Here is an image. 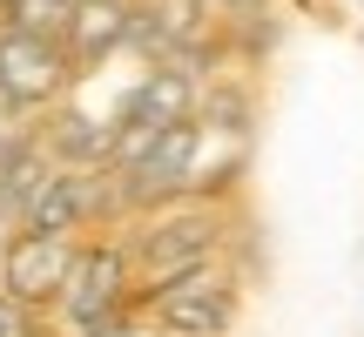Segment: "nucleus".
<instances>
[{
	"label": "nucleus",
	"instance_id": "2eb2a0df",
	"mask_svg": "<svg viewBox=\"0 0 364 337\" xmlns=\"http://www.w3.org/2000/svg\"><path fill=\"white\" fill-rule=\"evenodd\" d=\"M81 337H156V331H149V324H122V317H115V324H95V331H81Z\"/></svg>",
	"mask_w": 364,
	"mask_h": 337
},
{
	"label": "nucleus",
	"instance_id": "9b49d317",
	"mask_svg": "<svg viewBox=\"0 0 364 337\" xmlns=\"http://www.w3.org/2000/svg\"><path fill=\"white\" fill-rule=\"evenodd\" d=\"M41 176H48V156L21 135V149H14V162H7V182H0V216H21V203L41 189Z\"/></svg>",
	"mask_w": 364,
	"mask_h": 337
},
{
	"label": "nucleus",
	"instance_id": "f3484780",
	"mask_svg": "<svg viewBox=\"0 0 364 337\" xmlns=\"http://www.w3.org/2000/svg\"><path fill=\"white\" fill-rule=\"evenodd\" d=\"M7 108H14V102H7V95H0V115H7Z\"/></svg>",
	"mask_w": 364,
	"mask_h": 337
},
{
	"label": "nucleus",
	"instance_id": "6e6552de",
	"mask_svg": "<svg viewBox=\"0 0 364 337\" xmlns=\"http://www.w3.org/2000/svg\"><path fill=\"white\" fill-rule=\"evenodd\" d=\"M189 115H196V81H189L182 61L149 68L129 88V102H122V122H135V129H176V122H189Z\"/></svg>",
	"mask_w": 364,
	"mask_h": 337
},
{
	"label": "nucleus",
	"instance_id": "dca6fc26",
	"mask_svg": "<svg viewBox=\"0 0 364 337\" xmlns=\"http://www.w3.org/2000/svg\"><path fill=\"white\" fill-rule=\"evenodd\" d=\"M14 149H21V135H0V182H7V162H14Z\"/></svg>",
	"mask_w": 364,
	"mask_h": 337
},
{
	"label": "nucleus",
	"instance_id": "ddd939ff",
	"mask_svg": "<svg viewBox=\"0 0 364 337\" xmlns=\"http://www.w3.org/2000/svg\"><path fill=\"white\" fill-rule=\"evenodd\" d=\"M0 337H34V324H27V304H14L7 290H0Z\"/></svg>",
	"mask_w": 364,
	"mask_h": 337
},
{
	"label": "nucleus",
	"instance_id": "1a4fd4ad",
	"mask_svg": "<svg viewBox=\"0 0 364 337\" xmlns=\"http://www.w3.org/2000/svg\"><path fill=\"white\" fill-rule=\"evenodd\" d=\"M129 0H75V14H68V48H75V61H102V54H115L122 41H129Z\"/></svg>",
	"mask_w": 364,
	"mask_h": 337
},
{
	"label": "nucleus",
	"instance_id": "4468645a",
	"mask_svg": "<svg viewBox=\"0 0 364 337\" xmlns=\"http://www.w3.org/2000/svg\"><path fill=\"white\" fill-rule=\"evenodd\" d=\"M209 115L223 122V135H243V102H236V95H216V102H209Z\"/></svg>",
	"mask_w": 364,
	"mask_h": 337
},
{
	"label": "nucleus",
	"instance_id": "7ed1b4c3",
	"mask_svg": "<svg viewBox=\"0 0 364 337\" xmlns=\"http://www.w3.org/2000/svg\"><path fill=\"white\" fill-rule=\"evenodd\" d=\"M122 297H129V250H88V257L68 263V284L54 304L75 331H95L122 317Z\"/></svg>",
	"mask_w": 364,
	"mask_h": 337
},
{
	"label": "nucleus",
	"instance_id": "9d476101",
	"mask_svg": "<svg viewBox=\"0 0 364 337\" xmlns=\"http://www.w3.org/2000/svg\"><path fill=\"white\" fill-rule=\"evenodd\" d=\"M54 156H68L75 168H102L108 162V129L88 115H61V129H54Z\"/></svg>",
	"mask_w": 364,
	"mask_h": 337
},
{
	"label": "nucleus",
	"instance_id": "f257e3e1",
	"mask_svg": "<svg viewBox=\"0 0 364 337\" xmlns=\"http://www.w3.org/2000/svg\"><path fill=\"white\" fill-rule=\"evenodd\" d=\"M216 243H223V223L203 216V209L156 216V223H149V230L129 243V270H142L149 284H169V277H182V270L216 263Z\"/></svg>",
	"mask_w": 364,
	"mask_h": 337
},
{
	"label": "nucleus",
	"instance_id": "20e7f679",
	"mask_svg": "<svg viewBox=\"0 0 364 337\" xmlns=\"http://www.w3.org/2000/svg\"><path fill=\"white\" fill-rule=\"evenodd\" d=\"M68 263H75V250H68V236H14L7 250H0V284H7L14 304H54L68 284Z\"/></svg>",
	"mask_w": 364,
	"mask_h": 337
},
{
	"label": "nucleus",
	"instance_id": "f03ea898",
	"mask_svg": "<svg viewBox=\"0 0 364 337\" xmlns=\"http://www.w3.org/2000/svg\"><path fill=\"white\" fill-rule=\"evenodd\" d=\"M156 324L176 337H223L236 324V284L216 263L169 277V284H156Z\"/></svg>",
	"mask_w": 364,
	"mask_h": 337
},
{
	"label": "nucleus",
	"instance_id": "0eeeda50",
	"mask_svg": "<svg viewBox=\"0 0 364 337\" xmlns=\"http://www.w3.org/2000/svg\"><path fill=\"white\" fill-rule=\"evenodd\" d=\"M95 182H88V168H48L41 176V189L21 203V223L27 230H41V236H68L81 216H95Z\"/></svg>",
	"mask_w": 364,
	"mask_h": 337
},
{
	"label": "nucleus",
	"instance_id": "423d86ee",
	"mask_svg": "<svg viewBox=\"0 0 364 337\" xmlns=\"http://www.w3.org/2000/svg\"><path fill=\"white\" fill-rule=\"evenodd\" d=\"M61 81H68V54L54 41L21 34V27L0 34V95L7 102H48V95H61Z\"/></svg>",
	"mask_w": 364,
	"mask_h": 337
},
{
	"label": "nucleus",
	"instance_id": "39448f33",
	"mask_svg": "<svg viewBox=\"0 0 364 337\" xmlns=\"http://www.w3.org/2000/svg\"><path fill=\"white\" fill-rule=\"evenodd\" d=\"M196 156H203V135H196V122H176V129H162V135H156V149H149V156L129 168V182L115 189V203H129V209H149L156 196H176V189H189V176H196Z\"/></svg>",
	"mask_w": 364,
	"mask_h": 337
},
{
	"label": "nucleus",
	"instance_id": "f8f14e48",
	"mask_svg": "<svg viewBox=\"0 0 364 337\" xmlns=\"http://www.w3.org/2000/svg\"><path fill=\"white\" fill-rule=\"evenodd\" d=\"M0 7H7V27L41 34V41H61V34H68V14H75V0H0Z\"/></svg>",
	"mask_w": 364,
	"mask_h": 337
}]
</instances>
